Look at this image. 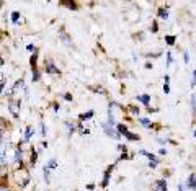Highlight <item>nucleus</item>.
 I'll return each mask as SVG.
<instances>
[{
    "label": "nucleus",
    "instance_id": "obj_21",
    "mask_svg": "<svg viewBox=\"0 0 196 191\" xmlns=\"http://www.w3.org/2000/svg\"><path fill=\"white\" fill-rule=\"evenodd\" d=\"M159 152H160V155H165V154H167V150H165V149H160Z\"/></svg>",
    "mask_w": 196,
    "mask_h": 191
},
{
    "label": "nucleus",
    "instance_id": "obj_10",
    "mask_svg": "<svg viewBox=\"0 0 196 191\" xmlns=\"http://www.w3.org/2000/svg\"><path fill=\"white\" fill-rule=\"evenodd\" d=\"M18 18H20V13H18V12H13V13H12V20H13V23H17Z\"/></svg>",
    "mask_w": 196,
    "mask_h": 191
},
{
    "label": "nucleus",
    "instance_id": "obj_5",
    "mask_svg": "<svg viewBox=\"0 0 196 191\" xmlns=\"http://www.w3.org/2000/svg\"><path fill=\"white\" fill-rule=\"evenodd\" d=\"M124 136H126L128 137V139H131V141H139V136H136V134H132V132H126V134H124Z\"/></svg>",
    "mask_w": 196,
    "mask_h": 191
},
{
    "label": "nucleus",
    "instance_id": "obj_12",
    "mask_svg": "<svg viewBox=\"0 0 196 191\" xmlns=\"http://www.w3.org/2000/svg\"><path fill=\"white\" fill-rule=\"evenodd\" d=\"M93 116V111H88L87 114H82V116H80V119H88V118H92Z\"/></svg>",
    "mask_w": 196,
    "mask_h": 191
},
{
    "label": "nucleus",
    "instance_id": "obj_1",
    "mask_svg": "<svg viewBox=\"0 0 196 191\" xmlns=\"http://www.w3.org/2000/svg\"><path fill=\"white\" fill-rule=\"evenodd\" d=\"M155 191H167V183H165V180H157V181H155Z\"/></svg>",
    "mask_w": 196,
    "mask_h": 191
},
{
    "label": "nucleus",
    "instance_id": "obj_9",
    "mask_svg": "<svg viewBox=\"0 0 196 191\" xmlns=\"http://www.w3.org/2000/svg\"><path fill=\"white\" fill-rule=\"evenodd\" d=\"M165 41H167V44H170V46H172V44L175 42V36H167V38H165Z\"/></svg>",
    "mask_w": 196,
    "mask_h": 191
},
{
    "label": "nucleus",
    "instance_id": "obj_19",
    "mask_svg": "<svg viewBox=\"0 0 196 191\" xmlns=\"http://www.w3.org/2000/svg\"><path fill=\"white\" fill-rule=\"evenodd\" d=\"M183 57H185V62H190V61H188V59H190V57H188V52H185Z\"/></svg>",
    "mask_w": 196,
    "mask_h": 191
},
{
    "label": "nucleus",
    "instance_id": "obj_14",
    "mask_svg": "<svg viewBox=\"0 0 196 191\" xmlns=\"http://www.w3.org/2000/svg\"><path fill=\"white\" fill-rule=\"evenodd\" d=\"M31 163L33 165L36 163V150H33V154H31Z\"/></svg>",
    "mask_w": 196,
    "mask_h": 191
},
{
    "label": "nucleus",
    "instance_id": "obj_16",
    "mask_svg": "<svg viewBox=\"0 0 196 191\" xmlns=\"http://www.w3.org/2000/svg\"><path fill=\"white\" fill-rule=\"evenodd\" d=\"M47 168H56V160H51L49 165H47Z\"/></svg>",
    "mask_w": 196,
    "mask_h": 191
},
{
    "label": "nucleus",
    "instance_id": "obj_2",
    "mask_svg": "<svg viewBox=\"0 0 196 191\" xmlns=\"http://www.w3.org/2000/svg\"><path fill=\"white\" fill-rule=\"evenodd\" d=\"M137 100H139L141 103L147 105V106H149V103H150V97H149V95H139V97H137Z\"/></svg>",
    "mask_w": 196,
    "mask_h": 191
},
{
    "label": "nucleus",
    "instance_id": "obj_7",
    "mask_svg": "<svg viewBox=\"0 0 196 191\" xmlns=\"http://www.w3.org/2000/svg\"><path fill=\"white\" fill-rule=\"evenodd\" d=\"M114 126H116V127H118V131H119V132H123V134H126V132H128V127H126V126H123V124H114Z\"/></svg>",
    "mask_w": 196,
    "mask_h": 191
},
{
    "label": "nucleus",
    "instance_id": "obj_8",
    "mask_svg": "<svg viewBox=\"0 0 196 191\" xmlns=\"http://www.w3.org/2000/svg\"><path fill=\"white\" fill-rule=\"evenodd\" d=\"M141 123L144 124V127H152V124H150V121H149V119H146V118H142V119H141Z\"/></svg>",
    "mask_w": 196,
    "mask_h": 191
},
{
    "label": "nucleus",
    "instance_id": "obj_11",
    "mask_svg": "<svg viewBox=\"0 0 196 191\" xmlns=\"http://www.w3.org/2000/svg\"><path fill=\"white\" fill-rule=\"evenodd\" d=\"M164 92H165V93H168V92H170V88H168V77H165V85H164Z\"/></svg>",
    "mask_w": 196,
    "mask_h": 191
},
{
    "label": "nucleus",
    "instance_id": "obj_3",
    "mask_svg": "<svg viewBox=\"0 0 196 191\" xmlns=\"http://www.w3.org/2000/svg\"><path fill=\"white\" fill-rule=\"evenodd\" d=\"M186 185H188L190 189H194V173L190 175V178H188V181H186Z\"/></svg>",
    "mask_w": 196,
    "mask_h": 191
},
{
    "label": "nucleus",
    "instance_id": "obj_13",
    "mask_svg": "<svg viewBox=\"0 0 196 191\" xmlns=\"http://www.w3.org/2000/svg\"><path fill=\"white\" fill-rule=\"evenodd\" d=\"M159 15H160V17L165 20V18H167V10H164V8H160V10H159Z\"/></svg>",
    "mask_w": 196,
    "mask_h": 191
},
{
    "label": "nucleus",
    "instance_id": "obj_22",
    "mask_svg": "<svg viewBox=\"0 0 196 191\" xmlns=\"http://www.w3.org/2000/svg\"><path fill=\"white\" fill-rule=\"evenodd\" d=\"M0 191H8V188H3V186H0Z\"/></svg>",
    "mask_w": 196,
    "mask_h": 191
},
{
    "label": "nucleus",
    "instance_id": "obj_15",
    "mask_svg": "<svg viewBox=\"0 0 196 191\" xmlns=\"http://www.w3.org/2000/svg\"><path fill=\"white\" fill-rule=\"evenodd\" d=\"M26 49L30 51V52H36V49H35V46H33V44H28V46H26Z\"/></svg>",
    "mask_w": 196,
    "mask_h": 191
},
{
    "label": "nucleus",
    "instance_id": "obj_6",
    "mask_svg": "<svg viewBox=\"0 0 196 191\" xmlns=\"http://www.w3.org/2000/svg\"><path fill=\"white\" fill-rule=\"evenodd\" d=\"M113 170V167H111V168H108L106 170V173H105V180H103V186H106L108 185V180H109V171H111Z\"/></svg>",
    "mask_w": 196,
    "mask_h": 191
},
{
    "label": "nucleus",
    "instance_id": "obj_20",
    "mask_svg": "<svg viewBox=\"0 0 196 191\" xmlns=\"http://www.w3.org/2000/svg\"><path fill=\"white\" fill-rule=\"evenodd\" d=\"M191 106H193V109H194V95L191 97Z\"/></svg>",
    "mask_w": 196,
    "mask_h": 191
},
{
    "label": "nucleus",
    "instance_id": "obj_18",
    "mask_svg": "<svg viewBox=\"0 0 196 191\" xmlns=\"http://www.w3.org/2000/svg\"><path fill=\"white\" fill-rule=\"evenodd\" d=\"M64 97H65V98H67V100H69V101H72V95H70V93H65V95H64Z\"/></svg>",
    "mask_w": 196,
    "mask_h": 191
},
{
    "label": "nucleus",
    "instance_id": "obj_4",
    "mask_svg": "<svg viewBox=\"0 0 196 191\" xmlns=\"http://www.w3.org/2000/svg\"><path fill=\"white\" fill-rule=\"evenodd\" d=\"M62 5H64V3H69V7H70V10H75V8H77V5H75V2L74 0H62Z\"/></svg>",
    "mask_w": 196,
    "mask_h": 191
},
{
    "label": "nucleus",
    "instance_id": "obj_17",
    "mask_svg": "<svg viewBox=\"0 0 196 191\" xmlns=\"http://www.w3.org/2000/svg\"><path fill=\"white\" fill-rule=\"evenodd\" d=\"M167 59H168V61H167V64H172V62H173V61H172V54H170V52H168V54H167Z\"/></svg>",
    "mask_w": 196,
    "mask_h": 191
}]
</instances>
